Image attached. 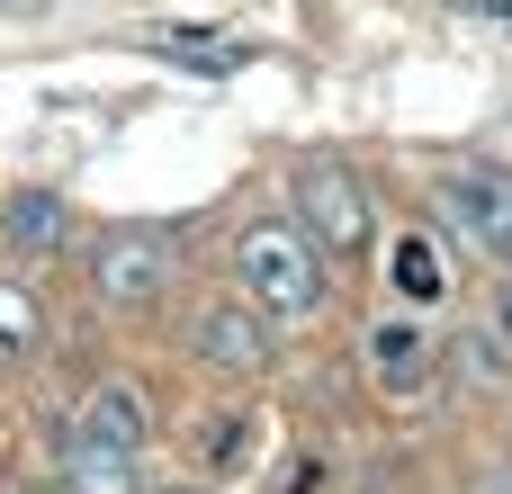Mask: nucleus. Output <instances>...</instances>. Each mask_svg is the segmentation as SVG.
<instances>
[{"instance_id": "6", "label": "nucleus", "mask_w": 512, "mask_h": 494, "mask_svg": "<svg viewBox=\"0 0 512 494\" xmlns=\"http://www.w3.org/2000/svg\"><path fill=\"white\" fill-rule=\"evenodd\" d=\"M72 441H99V450H126V459H135V450L153 441V414H144V396H135V387H117V378H108V387H90V396H81Z\"/></svg>"}, {"instance_id": "11", "label": "nucleus", "mask_w": 512, "mask_h": 494, "mask_svg": "<svg viewBox=\"0 0 512 494\" xmlns=\"http://www.w3.org/2000/svg\"><path fill=\"white\" fill-rule=\"evenodd\" d=\"M396 288H405V297H441V261H432V243H396Z\"/></svg>"}, {"instance_id": "2", "label": "nucleus", "mask_w": 512, "mask_h": 494, "mask_svg": "<svg viewBox=\"0 0 512 494\" xmlns=\"http://www.w3.org/2000/svg\"><path fill=\"white\" fill-rule=\"evenodd\" d=\"M90 288H99L108 306H144V297H162V288H171V234H162V225H117V234H99V252H90Z\"/></svg>"}, {"instance_id": "3", "label": "nucleus", "mask_w": 512, "mask_h": 494, "mask_svg": "<svg viewBox=\"0 0 512 494\" xmlns=\"http://www.w3.org/2000/svg\"><path fill=\"white\" fill-rule=\"evenodd\" d=\"M441 216L486 252V261H512V171L504 162H459L441 180Z\"/></svg>"}, {"instance_id": "7", "label": "nucleus", "mask_w": 512, "mask_h": 494, "mask_svg": "<svg viewBox=\"0 0 512 494\" xmlns=\"http://www.w3.org/2000/svg\"><path fill=\"white\" fill-rule=\"evenodd\" d=\"M9 252H27V261H54L63 252V198L54 189H18L9 198Z\"/></svg>"}, {"instance_id": "5", "label": "nucleus", "mask_w": 512, "mask_h": 494, "mask_svg": "<svg viewBox=\"0 0 512 494\" xmlns=\"http://www.w3.org/2000/svg\"><path fill=\"white\" fill-rule=\"evenodd\" d=\"M198 360H207L216 378H261V369H270V315H261L252 297H216V306L198 315Z\"/></svg>"}, {"instance_id": "12", "label": "nucleus", "mask_w": 512, "mask_h": 494, "mask_svg": "<svg viewBox=\"0 0 512 494\" xmlns=\"http://www.w3.org/2000/svg\"><path fill=\"white\" fill-rule=\"evenodd\" d=\"M207 459H216V468H243V459H252V432H243V423H207Z\"/></svg>"}, {"instance_id": "9", "label": "nucleus", "mask_w": 512, "mask_h": 494, "mask_svg": "<svg viewBox=\"0 0 512 494\" xmlns=\"http://www.w3.org/2000/svg\"><path fill=\"white\" fill-rule=\"evenodd\" d=\"M144 45L171 54V63H198V72H234V63H243V45H234V36H207V27H153Z\"/></svg>"}, {"instance_id": "13", "label": "nucleus", "mask_w": 512, "mask_h": 494, "mask_svg": "<svg viewBox=\"0 0 512 494\" xmlns=\"http://www.w3.org/2000/svg\"><path fill=\"white\" fill-rule=\"evenodd\" d=\"M495 342L512 351V279H504V297H495Z\"/></svg>"}, {"instance_id": "10", "label": "nucleus", "mask_w": 512, "mask_h": 494, "mask_svg": "<svg viewBox=\"0 0 512 494\" xmlns=\"http://www.w3.org/2000/svg\"><path fill=\"white\" fill-rule=\"evenodd\" d=\"M423 360H432V351H423V333H414V324H378V333H369V369H378L387 387H414V378H423Z\"/></svg>"}, {"instance_id": "4", "label": "nucleus", "mask_w": 512, "mask_h": 494, "mask_svg": "<svg viewBox=\"0 0 512 494\" xmlns=\"http://www.w3.org/2000/svg\"><path fill=\"white\" fill-rule=\"evenodd\" d=\"M297 216L315 225L306 243H324V252H360L369 243V198H360V180L342 171V162H297Z\"/></svg>"}, {"instance_id": "8", "label": "nucleus", "mask_w": 512, "mask_h": 494, "mask_svg": "<svg viewBox=\"0 0 512 494\" xmlns=\"http://www.w3.org/2000/svg\"><path fill=\"white\" fill-rule=\"evenodd\" d=\"M63 494H135V459L99 441H63Z\"/></svg>"}, {"instance_id": "1", "label": "nucleus", "mask_w": 512, "mask_h": 494, "mask_svg": "<svg viewBox=\"0 0 512 494\" xmlns=\"http://www.w3.org/2000/svg\"><path fill=\"white\" fill-rule=\"evenodd\" d=\"M243 297L270 315V324H306L324 306V261L306 243V225H252L243 234Z\"/></svg>"}]
</instances>
